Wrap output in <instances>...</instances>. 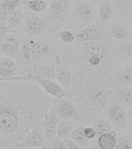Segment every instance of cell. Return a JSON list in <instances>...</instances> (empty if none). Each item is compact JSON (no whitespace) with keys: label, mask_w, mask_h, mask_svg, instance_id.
<instances>
[{"label":"cell","mask_w":132,"mask_h":149,"mask_svg":"<svg viewBox=\"0 0 132 149\" xmlns=\"http://www.w3.org/2000/svg\"><path fill=\"white\" fill-rule=\"evenodd\" d=\"M73 130H74V125L72 123L67 121H62L57 125L56 135H57V137L60 138H63L70 134Z\"/></svg>","instance_id":"20"},{"label":"cell","mask_w":132,"mask_h":149,"mask_svg":"<svg viewBox=\"0 0 132 149\" xmlns=\"http://www.w3.org/2000/svg\"><path fill=\"white\" fill-rule=\"evenodd\" d=\"M43 22L37 16H32L26 21L25 24V33L29 35L36 34L41 31Z\"/></svg>","instance_id":"14"},{"label":"cell","mask_w":132,"mask_h":149,"mask_svg":"<svg viewBox=\"0 0 132 149\" xmlns=\"http://www.w3.org/2000/svg\"><path fill=\"white\" fill-rule=\"evenodd\" d=\"M58 36L62 41L65 43H73L75 40V36L74 33L69 32L68 30H60L58 33Z\"/></svg>","instance_id":"31"},{"label":"cell","mask_w":132,"mask_h":149,"mask_svg":"<svg viewBox=\"0 0 132 149\" xmlns=\"http://www.w3.org/2000/svg\"><path fill=\"white\" fill-rule=\"evenodd\" d=\"M108 116L113 123L117 125H120L126 120L127 114L120 106L113 105L108 109Z\"/></svg>","instance_id":"11"},{"label":"cell","mask_w":132,"mask_h":149,"mask_svg":"<svg viewBox=\"0 0 132 149\" xmlns=\"http://www.w3.org/2000/svg\"><path fill=\"white\" fill-rule=\"evenodd\" d=\"M25 149H46V148H25Z\"/></svg>","instance_id":"43"},{"label":"cell","mask_w":132,"mask_h":149,"mask_svg":"<svg viewBox=\"0 0 132 149\" xmlns=\"http://www.w3.org/2000/svg\"><path fill=\"white\" fill-rule=\"evenodd\" d=\"M57 82L62 86L63 88H69L73 83V74L70 71L67 69H61L57 71L56 73V78Z\"/></svg>","instance_id":"16"},{"label":"cell","mask_w":132,"mask_h":149,"mask_svg":"<svg viewBox=\"0 0 132 149\" xmlns=\"http://www.w3.org/2000/svg\"><path fill=\"white\" fill-rule=\"evenodd\" d=\"M56 113L58 116L61 118L72 120H80L81 116L78 109L74 104L69 102H64L60 103L56 108Z\"/></svg>","instance_id":"6"},{"label":"cell","mask_w":132,"mask_h":149,"mask_svg":"<svg viewBox=\"0 0 132 149\" xmlns=\"http://www.w3.org/2000/svg\"><path fill=\"white\" fill-rule=\"evenodd\" d=\"M75 36V39L79 41H100L103 40L101 30L96 26H89L79 31Z\"/></svg>","instance_id":"5"},{"label":"cell","mask_w":132,"mask_h":149,"mask_svg":"<svg viewBox=\"0 0 132 149\" xmlns=\"http://www.w3.org/2000/svg\"><path fill=\"white\" fill-rule=\"evenodd\" d=\"M87 149H101L100 147L98 145V144H93V145H90Z\"/></svg>","instance_id":"42"},{"label":"cell","mask_w":132,"mask_h":149,"mask_svg":"<svg viewBox=\"0 0 132 149\" xmlns=\"http://www.w3.org/2000/svg\"><path fill=\"white\" fill-rule=\"evenodd\" d=\"M20 145L25 148H46L47 140L44 135L43 130L41 127H36L26 134L23 139L20 141Z\"/></svg>","instance_id":"3"},{"label":"cell","mask_w":132,"mask_h":149,"mask_svg":"<svg viewBox=\"0 0 132 149\" xmlns=\"http://www.w3.org/2000/svg\"><path fill=\"white\" fill-rule=\"evenodd\" d=\"M9 13L4 7L0 5V22L6 23L8 22V17H9Z\"/></svg>","instance_id":"35"},{"label":"cell","mask_w":132,"mask_h":149,"mask_svg":"<svg viewBox=\"0 0 132 149\" xmlns=\"http://www.w3.org/2000/svg\"><path fill=\"white\" fill-rule=\"evenodd\" d=\"M16 62L12 58H5L0 62V77L5 79H12L15 77Z\"/></svg>","instance_id":"9"},{"label":"cell","mask_w":132,"mask_h":149,"mask_svg":"<svg viewBox=\"0 0 132 149\" xmlns=\"http://www.w3.org/2000/svg\"><path fill=\"white\" fill-rule=\"evenodd\" d=\"M123 51L126 54H127L129 58L131 57V51H132V47H131V42H128V43H126L123 45L122 47Z\"/></svg>","instance_id":"39"},{"label":"cell","mask_w":132,"mask_h":149,"mask_svg":"<svg viewBox=\"0 0 132 149\" xmlns=\"http://www.w3.org/2000/svg\"><path fill=\"white\" fill-rule=\"evenodd\" d=\"M70 0H52L50 2L51 13L55 16H63L70 8Z\"/></svg>","instance_id":"12"},{"label":"cell","mask_w":132,"mask_h":149,"mask_svg":"<svg viewBox=\"0 0 132 149\" xmlns=\"http://www.w3.org/2000/svg\"><path fill=\"white\" fill-rule=\"evenodd\" d=\"M25 79V76H15L12 79H5L2 77H0V81H10V80H22Z\"/></svg>","instance_id":"41"},{"label":"cell","mask_w":132,"mask_h":149,"mask_svg":"<svg viewBox=\"0 0 132 149\" xmlns=\"http://www.w3.org/2000/svg\"><path fill=\"white\" fill-rule=\"evenodd\" d=\"M31 79L34 80V81H36L40 86V88L50 96L56 99H62L68 95L65 88L55 80L46 79L38 74H31Z\"/></svg>","instance_id":"2"},{"label":"cell","mask_w":132,"mask_h":149,"mask_svg":"<svg viewBox=\"0 0 132 149\" xmlns=\"http://www.w3.org/2000/svg\"><path fill=\"white\" fill-rule=\"evenodd\" d=\"M111 33L114 37V38L120 40H125L128 36V32L127 30H125L122 26L115 24L111 27Z\"/></svg>","instance_id":"26"},{"label":"cell","mask_w":132,"mask_h":149,"mask_svg":"<svg viewBox=\"0 0 132 149\" xmlns=\"http://www.w3.org/2000/svg\"><path fill=\"white\" fill-rule=\"evenodd\" d=\"M88 61H89L90 65H93V66H97L103 61V60L101 58H100L99 57L90 56V57H88Z\"/></svg>","instance_id":"38"},{"label":"cell","mask_w":132,"mask_h":149,"mask_svg":"<svg viewBox=\"0 0 132 149\" xmlns=\"http://www.w3.org/2000/svg\"><path fill=\"white\" fill-rule=\"evenodd\" d=\"M9 32H11V30L6 25V23L0 22V41H2L6 37V35Z\"/></svg>","instance_id":"34"},{"label":"cell","mask_w":132,"mask_h":149,"mask_svg":"<svg viewBox=\"0 0 132 149\" xmlns=\"http://www.w3.org/2000/svg\"><path fill=\"white\" fill-rule=\"evenodd\" d=\"M95 11H96V9L92 3L89 2H83L77 5L75 13H76V16L80 19L87 21L94 17Z\"/></svg>","instance_id":"8"},{"label":"cell","mask_w":132,"mask_h":149,"mask_svg":"<svg viewBox=\"0 0 132 149\" xmlns=\"http://www.w3.org/2000/svg\"><path fill=\"white\" fill-rule=\"evenodd\" d=\"M113 16V9L112 5L108 2H104L100 5L98 11V17L102 22L111 20Z\"/></svg>","instance_id":"17"},{"label":"cell","mask_w":132,"mask_h":149,"mask_svg":"<svg viewBox=\"0 0 132 149\" xmlns=\"http://www.w3.org/2000/svg\"><path fill=\"white\" fill-rule=\"evenodd\" d=\"M2 149H23V148L21 146L19 143H13Z\"/></svg>","instance_id":"40"},{"label":"cell","mask_w":132,"mask_h":149,"mask_svg":"<svg viewBox=\"0 0 132 149\" xmlns=\"http://www.w3.org/2000/svg\"><path fill=\"white\" fill-rule=\"evenodd\" d=\"M56 73H57V69H56V65L53 63H49L47 65L39 68L37 74L39 76L46 78V79L56 80Z\"/></svg>","instance_id":"19"},{"label":"cell","mask_w":132,"mask_h":149,"mask_svg":"<svg viewBox=\"0 0 132 149\" xmlns=\"http://www.w3.org/2000/svg\"><path fill=\"white\" fill-rule=\"evenodd\" d=\"M3 40H4L5 43H9V44L19 45V39L18 36L15 34V33H8L6 35V37H4Z\"/></svg>","instance_id":"32"},{"label":"cell","mask_w":132,"mask_h":149,"mask_svg":"<svg viewBox=\"0 0 132 149\" xmlns=\"http://www.w3.org/2000/svg\"><path fill=\"white\" fill-rule=\"evenodd\" d=\"M9 28L10 30H18L22 26V13L19 8L16 9L11 13L9 14L8 22Z\"/></svg>","instance_id":"18"},{"label":"cell","mask_w":132,"mask_h":149,"mask_svg":"<svg viewBox=\"0 0 132 149\" xmlns=\"http://www.w3.org/2000/svg\"><path fill=\"white\" fill-rule=\"evenodd\" d=\"M19 54L22 56V58L28 63L30 64L32 61V54H31V50H30V44L29 43H24L21 46V48L19 49Z\"/></svg>","instance_id":"29"},{"label":"cell","mask_w":132,"mask_h":149,"mask_svg":"<svg viewBox=\"0 0 132 149\" xmlns=\"http://www.w3.org/2000/svg\"><path fill=\"white\" fill-rule=\"evenodd\" d=\"M83 50L87 57L96 56L101 58L103 61L110 56L108 50L103 44L98 43V41L88 42L83 45Z\"/></svg>","instance_id":"7"},{"label":"cell","mask_w":132,"mask_h":149,"mask_svg":"<svg viewBox=\"0 0 132 149\" xmlns=\"http://www.w3.org/2000/svg\"><path fill=\"white\" fill-rule=\"evenodd\" d=\"M50 149H67V148L63 140H56L51 144Z\"/></svg>","instance_id":"33"},{"label":"cell","mask_w":132,"mask_h":149,"mask_svg":"<svg viewBox=\"0 0 132 149\" xmlns=\"http://www.w3.org/2000/svg\"><path fill=\"white\" fill-rule=\"evenodd\" d=\"M116 134L110 132L100 135L97 143L101 149H113L116 142Z\"/></svg>","instance_id":"15"},{"label":"cell","mask_w":132,"mask_h":149,"mask_svg":"<svg viewBox=\"0 0 132 149\" xmlns=\"http://www.w3.org/2000/svg\"><path fill=\"white\" fill-rule=\"evenodd\" d=\"M27 6L32 11L40 13L48 7L49 3L46 0H27Z\"/></svg>","instance_id":"22"},{"label":"cell","mask_w":132,"mask_h":149,"mask_svg":"<svg viewBox=\"0 0 132 149\" xmlns=\"http://www.w3.org/2000/svg\"><path fill=\"white\" fill-rule=\"evenodd\" d=\"M29 44H30V50H31L32 58H35V59H39V58H43L48 54L49 51H50L48 45L43 42L31 40Z\"/></svg>","instance_id":"13"},{"label":"cell","mask_w":132,"mask_h":149,"mask_svg":"<svg viewBox=\"0 0 132 149\" xmlns=\"http://www.w3.org/2000/svg\"><path fill=\"white\" fill-rule=\"evenodd\" d=\"M71 138L79 145H85L90 140L86 137L83 132V127H78L71 131Z\"/></svg>","instance_id":"21"},{"label":"cell","mask_w":132,"mask_h":149,"mask_svg":"<svg viewBox=\"0 0 132 149\" xmlns=\"http://www.w3.org/2000/svg\"><path fill=\"white\" fill-rule=\"evenodd\" d=\"M89 97L94 104L104 106L108 99V92L102 86H96L90 91Z\"/></svg>","instance_id":"10"},{"label":"cell","mask_w":132,"mask_h":149,"mask_svg":"<svg viewBox=\"0 0 132 149\" xmlns=\"http://www.w3.org/2000/svg\"><path fill=\"white\" fill-rule=\"evenodd\" d=\"M132 89L131 87L129 88L122 89V90L119 91L118 93V97L120 102H122L123 104L124 105L125 107L131 108L132 105Z\"/></svg>","instance_id":"23"},{"label":"cell","mask_w":132,"mask_h":149,"mask_svg":"<svg viewBox=\"0 0 132 149\" xmlns=\"http://www.w3.org/2000/svg\"><path fill=\"white\" fill-rule=\"evenodd\" d=\"M97 134L101 135L104 134H107V133L111 132V127L109 124L108 122L104 120H100L97 121L96 124L94 125V128Z\"/></svg>","instance_id":"27"},{"label":"cell","mask_w":132,"mask_h":149,"mask_svg":"<svg viewBox=\"0 0 132 149\" xmlns=\"http://www.w3.org/2000/svg\"><path fill=\"white\" fill-rule=\"evenodd\" d=\"M67 149H80V145L72 139H66L64 141Z\"/></svg>","instance_id":"37"},{"label":"cell","mask_w":132,"mask_h":149,"mask_svg":"<svg viewBox=\"0 0 132 149\" xmlns=\"http://www.w3.org/2000/svg\"><path fill=\"white\" fill-rule=\"evenodd\" d=\"M29 80L0 81V149L19 143L52 109L48 94Z\"/></svg>","instance_id":"1"},{"label":"cell","mask_w":132,"mask_h":149,"mask_svg":"<svg viewBox=\"0 0 132 149\" xmlns=\"http://www.w3.org/2000/svg\"><path fill=\"white\" fill-rule=\"evenodd\" d=\"M93 1H98V0H93Z\"/></svg>","instance_id":"44"},{"label":"cell","mask_w":132,"mask_h":149,"mask_svg":"<svg viewBox=\"0 0 132 149\" xmlns=\"http://www.w3.org/2000/svg\"><path fill=\"white\" fill-rule=\"evenodd\" d=\"M43 130L47 141H51L56 136L58 125V116L54 109H51L45 115L42 121Z\"/></svg>","instance_id":"4"},{"label":"cell","mask_w":132,"mask_h":149,"mask_svg":"<svg viewBox=\"0 0 132 149\" xmlns=\"http://www.w3.org/2000/svg\"><path fill=\"white\" fill-rule=\"evenodd\" d=\"M120 80L126 85H131L132 83V68L129 67L124 69L120 74Z\"/></svg>","instance_id":"30"},{"label":"cell","mask_w":132,"mask_h":149,"mask_svg":"<svg viewBox=\"0 0 132 149\" xmlns=\"http://www.w3.org/2000/svg\"><path fill=\"white\" fill-rule=\"evenodd\" d=\"M0 48L5 54L10 56H18L19 54V45L16 44H9V43H5L3 42Z\"/></svg>","instance_id":"24"},{"label":"cell","mask_w":132,"mask_h":149,"mask_svg":"<svg viewBox=\"0 0 132 149\" xmlns=\"http://www.w3.org/2000/svg\"><path fill=\"white\" fill-rule=\"evenodd\" d=\"M83 132H84V134H85L86 137H87L89 140L94 138L96 136V134H97L95 130L92 127L83 128Z\"/></svg>","instance_id":"36"},{"label":"cell","mask_w":132,"mask_h":149,"mask_svg":"<svg viewBox=\"0 0 132 149\" xmlns=\"http://www.w3.org/2000/svg\"><path fill=\"white\" fill-rule=\"evenodd\" d=\"M128 1H131V0H128Z\"/></svg>","instance_id":"45"},{"label":"cell","mask_w":132,"mask_h":149,"mask_svg":"<svg viewBox=\"0 0 132 149\" xmlns=\"http://www.w3.org/2000/svg\"><path fill=\"white\" fill-rule=\"evenodd\" d=\"M116 149H132V141L129 136L124 135L116 139L115 145Z\"/></svg>","instance_id":"25"},{"label":"cell","mask_w":132,"mask_h":149,"mask_svg":"<svg viewBox=\"0 0 132 149\" xmlns=\"http://www.w3.org/2000/svg\"><path fill=\"white\" fill-rule=\"evenodd\" d=\"M21 3L22 0H2L0 5L4 7L9 13H11L12 12L19 8Z\"/></svg>","instance_id":"28"}]
</instances>
